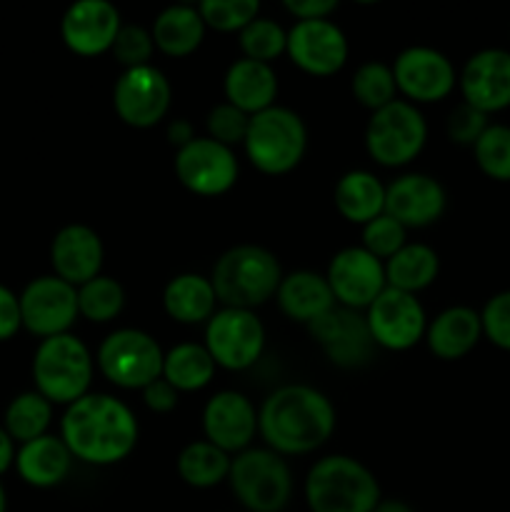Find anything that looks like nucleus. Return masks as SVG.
Listing matches in <instances>:
<instances>
[{
  "label": "nucleus",
  "instance_id": "nucleus-1",
  "mask_svg": "<svg viewBox=\"0 0 510 512\" xmlns=\"http://www.w3.org/2000/svg\"><path fill=\"white\" fill-rule=\"evenodd\" d=\"M135 413L115 395L88 393L65 408L60 440L70 455L88 465H115L138 445Z\"/></svg>",
  "mask_w": 510,
  "mask_h": 512
},
{
  "label": "nucleus",
  "instance_id": "nucleus-2",
  "mask_svg": "<svg viewBox=\"0 0 510 512\" xmlns=\"http://www.w3.org/2000/svg\"><path fill=\"white\" fill-rule=\"evenodd\" d=\"M333 430V403L310 385H283L258 410V433L278 455L313 453L328 443Z\"/></svg>",
  "mask_w": 510,
  "mask_h": 512
},
{
  "label": "nucleus",
  "instance_id": "nucleus-3",
  "mask_svg": "<svg viewBox=\"0 0 510 512\" xmlns=\"http://www.w3.org/2000/svg\"><path fill=\"white\" fill-rule=\"evenodd\" d=\"M283 280L280 263L263 245H235L213 265L215 298L223 308L255 310L268 303Z\"/></svg>",
  "mask_w": 510,
  "mask_h": 512
},
{
  "label": "nucleus",
  "instance_id": "nucleus-4",
  "mask_svg": "<svg viewBox=\"0 0 510 512\" xmlns=\"http://www.w3.org/2000/svg\"><path fill=\"white\" fill-rule=\"evenodd\" d=\"M305 503L310 512H373L380 503L378 478L350 455H328L308 470Z\"/></svg>",
  "mask_w": 510,
  "mask_h": 512
},
{
  "label": "nucleus",
  "instance_id": "nucleus-5",
  "mask_svg": "<svg viewBox=\"0 0 510 512\" xmlns=\"http://www.w3.org/2000/svg\"><path fill=\"white\" fill-rule=\"evenodd\" d=\"M93 355L73 333L40 340L33 355L35 390L53 405H73L85 398L93 380Z\"/></svg>",
  "mask_w": 510,
  "mask_h": 512
},
{
  "label": "nucleus",
  "instance_id": "nucleus-6",
  "mask_svg": "<svg viewBox=\"0 0 510 512\" xmlns=\"http://www.w3.org/2000/svg\"><path fill=\"white\" fill-rule=\"evenodd\" d=\"M243 148L260 173L285 175L298 168L308 150V128L295 110L273 105L250 115Z\"/></svg>",
  "mask_w": 510,
  "mask_h": 512
},
{
  "label": "nucleus",
  "instance_id": "nucleus-7",
  "mask_svg": "<svg viewBox=\"0 0 510 512\" xmlns=\"http://www.w3.org/2000/svg\"><path fill=\"white\" fill-rule=\"evenodd\" d=\"M230 488L248 512H280L293 495V475L283 455L248 448L230 463Z\"/></svg>",
  "mask_w": 510,
  "mask_h": 512
},
{
  "label": "nucleus",
  "instance_id": "nucleus-8",
  "mask_svg": "<svg viewBox=\"0 0 510 512\" xmlns=\"http://www.w3.org/2000/svg\"><path fill=\"white\" fill-rule=\"evenodd\" d=\"M165 353L145 330L120 328L100 343L95 365L105 380L123 390H143L163 378Z\"/></svg>",
  "mask_w": 510,
  "mask_h": 512
},
{
  "label": "nucleus",
  "instance_id": "nucleus-9",
  "mask_svg": "<svg viewBox=\"0 0 510 512\" xmlns=\"http://www.w3.org/2000/svg\"><path fill=\"white\" fill-rule=\"evenodd\" d=\"M425 140H428V123L408 100L395 98L385 108L375 110L365 128L368 155L385 168H403L413 163L425 148Z\"/></svg>",
  "mask_w": 510,
  "mask_h": 512
},
{
  "label": "nucleus",
  "instance_id": "nucleus-10",
  "mask_svg": "<svg viewBox=\"0 0 510 512\" xmlns=\"http://www.w3.org/2000/svg\"><path fill=\"white\" fill-rule=\"evenodd\" d=\"M205 348L215 365L225 370H248L265 348V328L255 310L220 308L205 325Z\"/></svg>",
  "mask_w": 510,
  "mask_h": 512
},
{
  "label": "nucleus",
  "instance_id": "nucleus-11",
  "mask_svg": "<svg viewBox=\"0 0 510 512\" xmlns=\"http://www.w3.org/2000/svg\"><path fill=\"white\" fill-rule=\"evenodd\" d=\"M20 298V318L28 333L40 340L65 335L78 318V288L58 275H40L23 288Z\"/></svg>",
  "mask_w": 510,
  "mask_h": 512
},
{
  "label": "nucleus",
  "instance_id": "nucleus-12",
  "mask_svg": "<svg viewBox=\"0 0 510 512\" xmlns=\"http://www.w3.org/2000/svg\"><path fill=\"white\" fill-rule=\"evenodd\" d=\"M365 323L378 348L403 353L425 338L428 315L415 295L385 288L365 310Z\"/></svg>",
  "mask_w": 510,
  "mask_h": 512
},
{
  "label": "nucleus",
  "instance_id": "nucleus-13",
  "mask_svg": "<svg viewBox=\"0 0 510 512\" xmlns=\"http://www.w3.org/2000/svg\"><path fill=\"white\" fill-rule=\"evenodd\" d=\"M173 88L163 70L155 65H140L120 73L113 88V108L130 128H153L168 115Z\"/></svg>",
  "mask_w": 510,
  "mask_h": 512
},
{
  "label": "nucleus",
  "instance_id": "nucleus-14",
  "mask_svg": "<svg viewBox=\"0 0 510 512\" xmlns=\"http://www.w3.org/2000/svg\"><path fill=\"white\" fill-rule=\"evenodd\" d=\"M238 158L233 148L213 138H195L175 153V175L190 193L215 198L228 193L238 180Z\"/></svg>",
  "mask_w": 510,
  "mask_h": 512
},
{
  "label": "nucleus",
  "instance_id": "nucleus-15",
  "mask_svg": "<svg viewBox=\"0 0 510 512\" xmlns=\"http://www.w3.org/2000/svg\"><path fill=\"white\" fill-rule=\"evenodd\" d=\"M393 75L395 88L413 105L438 103L458 85V73L448 55L428 45H410L400 50L393 63Z\"/></svg>",
  "mask_w": 510,
  "mask_h": 512
},
{
  "label": "nucleus",
  "instance_id": "nucleus-16",
  "mask_svg": "<svg viewBox=\"0 0 510 512\" xmlns=\"http://www.w3.org/2000/svg\"><path fill=\"white\" fill-rule=\"evenodd\" d=\"M335 303L350 310H368L370 303L388 288L385 280V263L370 255L368 250L343 248L333 255L325 273Z\"/></svg>",
  "mask_w": 510,
  "mask_h": 512
},
{
  "label": "nucleus",
  "instance_id": "nucleus-17",
  "mask_svg": "<svg viewBox=\"0 0 510 512\" xmlns=\"http://www.w3.org/2000/svg\"><path fill=\"white\" fill-rule=\"evenodd\" d=\"M308 328L315 343L338 368H360V365L370 363L373 350L378 348L368 323H365V315H360L358 310L343 308V305H335L323 318L313 320Z\"/></svg>",
  "mask_w": 510,
  "mask_h": 512
},
{
  "label": "nucleus",
  "instance_id": "nucleus-18",
  "mask_svg": "<svg viewBox=\"0 0 510 512\" xmlns=\"http://www.w3.org/2000/svg\"><path fill=\"white\" fill-rule=\"evenodd\" d=\"M463 103L480 113H500L510 108V50L483 48L465 60L458 73Z\"/></svg>",
  "mask_w": 510,
  "mask_h": 512
},
{
  "label": "nucleus",
  "instance_id": "nucleus-19",
  "mask_svg": "<svg viewBox=\"0 0 510 512\" xmlns=\"http://www.w3.org/2000/svg\"><path fill=\"white\" fill-rule=\"evenodd\" d=\"M303 73L328 78L348 60V38L333 20H298L288 30V50Z\"/></svg>",
  "mask_w": 510,
  "mask_h": 512
},
{
  "label": "nucleus",
  "instance_id": "nucleus-20",
  "mask_svg": "<svg viewBox=\"0 0 510 512\" xmlns=\"http://www.w3.org/2000/svg\"><path fill=\"white\" fill-rule=\"evenodd\" d=\"M120 28L123 23H120L118 8L108 0H78L65 10L60 20L63 43L83 58L113 50Z\"/></svg>",
  "mask_w": 510,
  "mask_h": 512
},
{
  "label": "nucleus",
  "instance_id": "nucleus-21",
  "mask_svg": "<svg viewBox=\"0 0 510 512\" xmlns=\"http://www.w3.org/2000/svg\"><path fill=\"white\" fill-rule=\"evenodd\" d=\"M203 433L223 453H243L258 433V410L235 390H220L203 408Z\"/></svg>",
  "mask_w": 510,
  "mask_h": 512
},
{
  "label": "nucleus",
  "instance_id": "nucleus-22",
  "mask_svg": "<svg viewBox=\"0 0 510 512\" xmlns=\"http://www.w3.org/2000/svg\"><path fill=\"white\" fill-rule=\"evenodd\" d=\"M448 195L440 180L425 173H408L385 185V215L398 220L405 230L428 228L445 213Z\"/></svg>",
  "mask_w": 510,
  "mask_h": 512
},
{
  "label": "nucleus",
  "instance_id": "nucleus-23",
  "mask_svg": "<svg viewBox=\"0 0 510 512\" xmlns=\"http://www.w3.org/2000/svg\"><path fill=\"white\" fill-rule=\"evenodd\" d=\"M105 248L100 235L83 223H70L55 233L50 243V263L53 275H58L65 283L85 285L88 280L98 278L103 270Z\"/></svg>",
  "mask_w": 510,
  "mask_h": 512
},
{
  "label": "nucleus",
  "instance_id": "nucleus-24",
  "mask_svg": "<svg viewBox=\"0 0 510 512\" xmlns=\"http://www.w3.org/2000/svg\"><path fill=\"white\" fill-rule=\"evenodd\" d=\"M483 338L480 310L468 305H450L430 320L425 330V343L430 353L440 360H460Z\"/></svg>",
  "mask_w": 510,
  "mask_h": 512
},
{
  "label": "nucleus",
  "instance_id": "nucleus-25",
  "mask_svg": "<svg viewBox=\"0 0 510 512\" xmlns=\"http://www.w3.org/2000/svg\"><path fill=\"white\" fill-rule=\"evenodd\" d=\"M225 103L235 105L245 115L263 113L273 108L278 98V75L273 65L240 58L228 68L223 80Z\"/></svg>",
  "mask_w": 510,
  "mask_h": 512
},
{
  "label": "nucleus",
  "instance_id": "nucleus-26",
  "mask_svg": "<svg viewBox=\"0 0 510 512\" xmlns=\"http://www.w3.org/2000/svg\"><path fill=\"white\" fill-rule=\"evenodd\" d=\"M68 445L60 440V435H43L38 440L23 443L15 453V465L20 480L30 488L48 490L63 483L73 465Z\"/></svg>",
  "mask_w": 510,
  "mask_h": 512
},
{
  "label": "nucleus",
  "instance_id": "nucleus-27",
  "mask_svg": "<svg viewBox=\"0 0 510 512\" xmlns=\"http://www.w3.org/2000/svg\"><path fill=\"white\" fill-rule=\"evenodd\" d=\"M275 300L290 320H298L305 325L323 318L328 310L338 305L325 275L313 273V270H295V273L283 275Z\"/></svg>",
  "mask_w": 510,
  "mask_h": 512
},
{
  "label": "nucleus",
  "instance_id": "nucleus-28",
  "mask_svg": "<svg viewBox=\"0 0 510 512\" xmlns=\"http://www.w3.org/2000/svg\"><path fill=\"white\" fill-rule=\"evenodd\" d=\"M215 290L210 278L198 273H180L168 280L163 290V308L175 323H208L215 313Z\"/></svg>",
  "mask_w": 510,
  "mask_h": 512
},
{
  "label": "nucleus",
  "instance_id": "nucleus-29",
  "mask_svg": "<svg viewBox=\"0 0 510 512\" xmlns=\"http://www.w3.org/2000/svg\"><path fill=\"white\" fill-rule=\"evenodd\" d=\"M335 208L348 223L365 225L385 213V185L370 170H350L335 185Z\"/></svg>",
  "mask_w": 510,
  "mask_h": 512
},
{
  "label": "nucleus",
  "instance_id": "nucleus-30",
  "mask_svg": "<svg viewBox=\"0 0 510 512\" xmlns=\"http://www.w3.org/2000/svg\"><path fill=\"white\" fill-rule=\"evenodd\" d=\"M150 35H153L155 48L163 50L165 55L185 58L203 43L205 23L195 5H170V8L160 10Z\"/></svg>",
  "mask_w": 510,
  "mask_h": 512
},
{
  "label": "nucleus",
  "instance_id": "nucleus-31",
  "mask_svg": "<svg viewBox=\"0 0 510 512\" xmlns=\"http://www.w3.org/2000/svg\"><path fill=\"white\" fill-rule=\"evenodd\" d=\"M438 270V253L425 243H405L393 258L385 260V280H388V288L410 295L430 288L435 283V278H438Z\"/></svg>",
  "mask_w": 510,
  "mask_h": 512
},
{
  "label": "nucleus",
  "instance_id": "nucleus-32",
  "mask_svg": "<svg viewBox=\"0 0 510 512\" xmlns=\"http://www.w3.org/2000/svg\"><path fill=\"white\" fill-rule=\"evenodd\" d=\"M215 360L210 358L208 348L198 343H180L165 353L163 378L173 385L178 393H195L210 385L215 375Z\"/></svg>",
  "mask_w": 510,
  "mask_h": 512
},
{
  "label": "nucleus",
  "instance_id": "nucleus-33",
  "mask_svg": "<svg viewBox=\"0 0 510 512\" xmlns=\"http://www.w3.org/2000/svg\"><path fill=\"white\" fill-rule=\"evenodd\" d=\"M230 455L208 440L188 443L178 455V475L190 488H215L230 475Z\"/></svg>",
  "mask_w": 510,
  "mask_h": 512
},
{
  "label": "nucleus",
  "instance_id": "nucleus-34",
  "mask_svg": "<svg viewBox=\"0 0 510 512\" xmlns=\"http://www.w3.org/2000/svg\"><path fill=\"white\" fill-rule=\"evenodd\" d=\"M50 420H53V403L43 398L38 390L15 395L8 403L3 415V428L15 443H30L48 435Z\"/></svg>",
  "mask_w": 510,
  "mask_h": 512
},
{
  "label": "nucleus",
  "instance_id": "nucleus-35",
  "mask_svg": "<svg viewBox=\"0 0 510 512\" xmlns=\"http://www.w3.org/2000/svg\"><path fill=\"white\" fill-rule=\"evenodd\" d=\"M125 290L110 275L100 273L78 288V313L90 323H110L123 313Z\"/></svg>",
  "mask_w": 510,
  "mask_h": 512
},
{
  "label": "nucleus",
  "instance_id": "nucleus-36",
  "mask_svg": "<svg viewBox=\"0 0 510 512\" xmlns=\"http://www.w3.org/2000/svg\"><path fill=\"white\" fill-rule=\"evenodd\" d=\"M395 93V75L393 65H385L380 60H370L363 63L353 75V95L363 108L380 110L388 103H393Z\"/></svg>",
  "mask_w": 510,
  "mask_h": 512
},
{
  "label": "nucleus",
  "instance_id": "nucleus-37",
  "mask_svg": "<svg viewBox=\"0 0 510 512\" xmlns=\"http://www.w3.org/2000/svg\"><path fill=\"white\" fill-rule=\"evenodd\" d=\"M473 155L488 178L510 183V125L490 123L475 140Z\"/></svg>",
  "mask_w": 510,
  "mask_h": 512
},
{
  "label": "nucleus",
  "instance_id": "nucleus-38",
  "mask_svg": "<svg viewBox=\"0 0 510 512\" xmlns=\"http://www.w3.org/2000/svg\"><path fill=\"white\" fill-rule=\"evenodd\" d=\"M240 50L243 58L268 63L288 50V33L270 18H255L240 30Z\"/></svg>",
  "mask_w": 510,
  "mask_h": 512
},
{
  "label": "nucleus",
  "instance_id": "nucleus-39",
  "mask_svg": "<svg viewBox=\"0 0 510 512\" xmlns=\"http://www.w3.org/2000/svg\"><path fill=\"white\" fill-rule=\"evenodd\" d=\"M205 28L220 30V33H235L245 25L253 23L260 13L258 0H203L198 5Z\"/></svg>",
  "mask_w": 510,
  "mask_h": 512
},
{
  "label": "nucleus",
  "instance_id": "nucleus-40",
  "mask_svg": "<svg viewBox=\"0 0 510 512\" xmlns=\"http://www.w3.org/2000/svg\"><path fill=\"white\" fill-rule=\"evenodd\" d=\"M408 243V230L390 215H378L363 225V248L378 260H388Z\"/></svg>",
  "mask_w": 510,
  "mask_h": 512
},
{
  "label": "nucleus",
  "instance_id": "nucleus-41",
  "mask_svg": "<svg viewBox=\"0 0 510 512\" xmlns=\"http://www.w3.org/2000/svg\"><path fill=\"white\" fill-rule=\"evenodd\" d=\"M153 48V35H150L148 30L140 28V25H123L110 53L115 55V60H118L125 70H130L140 68V65H150L148 60L150 55H153Z\"/></svg>",
  "mask_w": 510,
  "mask_h": 512
},
{
  "label": "nucleus",
  "instance_id": "nucleus-42",
  "mask_svg": "<svg viewBox=\"0 0 510 512\" xmlns=\"http://www.w3.org/2000/svg\"><path fill=\"white\" fill-rule=\"evenodd\" d=\"M248 123H250V115H245L243 110H238L235 105L220 103L210 110L208 123L205 125H208V138H213L215 143L233 148V145L243 143L245 140Z\"/></svg>",
  "mask_w": 510,
  "mask_h": 512
},
{
  "label": "nucleus",
  "instance_id": "nucleus-43",
  "mask_svg": "<svg viewBox=\"0 0 510 512\" xmlns=\"http://www.w3.org/2000/svg\"><path fill=\"white\" fill-rule=\"evenodd\" d=\"M483 338H488L495 348L510 353V290L490 295L480 310Z\"/></svg>",
  "mask_w": 510,
  "mask_h": 512
},
{
  "label": "nucleus",
  "instance_id": "nucleus-44",
  "mask_svg": "<svg viewBox=\"0 0 510 512\" xmlns=\"http://www.w3.org/2000/svg\"><path fill=\"white\" fill-rule=\"evenodd\" d=\"M488 115L480 110L470 108L468 103H460L453 113L448 115V138L458 145H470L473 148L475 140L483 135L488 128Z\"/></svg>",
  "mask_w": 510,
  "mask_h": 512
},
{
  "label": "nucleus",
  "instance_id": "nucleus-45",
  "mask_svg": "<svg viewBox=\"0 0 510 512\" xmlns=\"http://www.w3.org/2000/svg\"><path fill=\"white\" fill-rule=\"evenodd\" d=\"M23 328L20 318V298L10 288L0 283V343L15 338L18 330Z\"/></svg>",
  "mask_w": 510,
  "mask_h": 512
},
{
  "label": "nucleus",
  "instance_id": "nucleus-46",
  "mask_svg": "<svg viewBox=\"0 0 510 512\" xmlns=\"http://www.w3.org/2000/svg\"><path fill=\"white\" fill-rule=\"evenodd\" d=\"M178 398L180 393L165 378H158L148 388H143V400L148 405V410H153V413H170L178 405Z\"/></svg>",
  "mask_w": 510,
  "mask_h": 512
},
{
  "label": "nucleus",
  "instance_id": "nucleus-47",
  "mask_svg": "<svg viewBox=\"0 0 510 512\" xmlns=\"http://www.w3.org/2000/svg\"><path fill=\"white\" fill-rule=\"evenodd\" d=\"M285 10L298 20H328L338 10L335 0H285Z\"/></svg>",
  "mask_w": 510,
  "mask_h": 512
},
{
  "label": "nucleus",
  "instance_id": "nucleus-48",
  "mask_svg": "<svg viewBox=\"0 0 510 512\" xmlns=\"http://www.w3.org/2000/svg\"><path fill=\"white\" fill-rule=\"evenodd\" d=\"M195 138H198V135H195L193 125H190L185 118L173 120V123L168 125V140H170V145H175V148H178V150L183 148V145H188L190 140H195Z\"/></svg>",
  "mask_w": 510,
  "mask_h": 512
},
{
  "label": "nucleus",
  "instance_id": "nucleus-49",
  "mask_svg": "<svg viewBox=\"0 0 510 512\" xmlns=\"http://www.w3.org/2000/svg\"><path fill=\"white\" fill-rule=\"evenodd\" d=\"M15 453H18V450H15V440L10 438V435L5 433L3 425H0V478L15 465Z\"/></svg>",
  "mask_w": 510,
  "mask_h": 512
},
{
  "label": "nucleus",
  "instance_id": "nucleus-50",
  "mask_svg": "<svg viewBox=\"0 0 510 512\" xmlns=\"http://www.w3.org/2000/svg\"><path fill=\"white\" fill-rule=\"evenodd\" d=\"M373 512H415L410 508L408 503H403V500H380L378 508Z\"/></svg>",
  "mask_w": 510,
  "mask_h": 512
},
{
  "label": "nucleus",
  "instance_id": "nucleus-51",
  "mask_svg": "<svg viewBox=\"0 0 510 512\" xmlns=\"http://www.w3.org/2000/svg\"><path fill=\"white\" fill-rule=\"evenodd\" d=\"M0 512H8V493H5L3 483H0Z\"/></svg>",
  "mask_w": 510,
  "mask_h": 512
}]
</instances>
